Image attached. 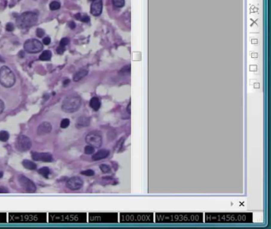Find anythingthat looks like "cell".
<instances>
[{
    "label": "cell",
    "instance_id": "obj_5",
    "mask_svg": "<svg viewBox=\"0 0 271 229\" xmlns=\"http://www.w3.org/2000/svg\"><path fill=\"white\" fill-rule=\"evenodd\" d=\"M120 223L125 224H148L153 222V213H120Z\"/></svg>",
    "mask_w": 271,
    "mask_h": 229
},
{
    "label": "cell",
    "instance_id": "obj_3",
    "mask_svg": "<svg viewBox=\"0 0 271 229\" xmlns=\"http://www.w3.org/2000/svg\"><path fill=\"white\" fill-rule=\"evenodd\" d=\"M45 213H9L10 223H27V224H43L46 223Z\"/></svg>",
    "mask_w": 271,
    "mask_h": 229
},
{
    "label": "cell",
    "instance_id": "obj_31",
    "mask_svg": "<svg viewBox=\"0 0 271 229\" xmlns=\"http://www.w3.org/2000/svg\"><path fill=\"white\" fill-rule=\"evenodd\" d=\"M70 124V120L68 119H63L61 122H60V127L63 128V129H65V128H67Z\"/></svg>",
    "mask_w": 271,
    "mask_h": 229
},
{
    "label": "cell",
    "instance_id": "obj_44",
    "mask_svg": "<svg viewBox=\"0 0 271 229\" xmlns=\"http://www.w3.org/2000/svg\"><path fill=\"white\" fill-rule=\"evenodd\" d=\"M19 56H20V57H24V54L22 53V51L19 53Z\"/></svg>",
    "mask_w": 271,
    "mask_h": 229
},
{
    "label": "cell",
    "instance_id": "obj_24",
    "mask_svg": "<svg viewBox=\"0 0 271 229\" xmlns=\"http://www.w3.org/2000/svg\"><path fill=\"white\" fill-rule=\"evenodd\" d=\"M38 174H41L42 176H43L45 178H49V174H50V169L48 167L45 166L42 167L41 169H38Z\"/></svg>",
    "mask_w": 271,
    "mask_h": 229
},
{
    "label": "cell",
    "instance_id": "obj_38",
    "mask_svg": "<svg viewBox=\"0 0 271 229\" xmlns=\"http://www.w3.org/2000/svg\"><path fill=\"white\" fill-rule=\"evenodd\" d=\"M50 42H51V39H50V37H45L43 38V44L45 45V46H48V45L50 44Z\"/></svg>",
    "mask_w": 271,
    "mask_h": 229
},
{
    "label": "cell",
    "instance_id": "obj_37",
    "mask_svg": "<svg viewBox=\"0 0 271 229\" xmlns=\"http://www.w3.org/2000/svg\"><path fill=\"white\" fill-rule=\"evenodd\" d=\"M65 47H63V46H59L57 48V53L58 54H60V55L65 53Z\"/></svg>",
    "mask_w": 271,
    "mask_h": 229
},
{
    "label": "cell",
    "instance_id": "obj_30",
    "mask_svg": "<svg viewBox=\"0 0 271 229\" xmlns=\"http://www.w3.org/2000/svg\"><path fill=\"white\" fill-rule=\"evenodd\" d=\"M113 4L115 7L121 8L125 5V0H113Z\"/></svg>",
    "mask_w": 271,
    "mask_h": 229
},
{
    "label": "cell",
    "instance_id": "obj_40",
    "mask_svg": "<svg viewBox=\"0 0 271 229\" xmlns=\"http://www.w3.org/2000/svg\"><path fill=\"white\" fill-rule=\"evenodd\" d=\"M130 70V65H127L125 67H123L122 69H121L120 72H129Z\"/></svg>",
    "mask_w": 271,
    "mask_h": 229
},
{
    "label": "cell",
    "instance_id": "obj_36",
    "mask_svg": "<svg viewBox=\"0 0 271 229\" xmlns=\"http://www.w3.org/2000/svg\"><path fill=\"white\" fill-rule=\"evenodd\" d=\"M14 25L11 23V22H9V23L7 24L6 30H7L8 32H11V31L14 30Z\"/></svg>",
    "mask_w": 271,
    "mask_h": 229
},
{
    "label": "cell",
    "instance_id": "obj_2",
    "mask_svg": "<svg viewBox=\"0 0 271 229\" xmlns=\"http://www.w3.org/2000/svg\"><path fill=\"white\" fill-rule=\"evenodd\" d=\"M202 213H156L155 220L160 224H198L202 223Z\"/></svg>",
    "mask_w": 271,
    "mask_h": 229
},
{
    "label": "cell",
    "instance_id": "obj_42",
    "mask_svg": "<svg viewBox=\"0 0 271 229\" xmlns=\"http://www.w3.org/2000/svg\"><path fill=\"white\" fill-rule=\"evenodd\" d=\"M68 25H69V27L71 28V29H74V28L76 27V24H75V22H69Z\"/></svg>",
    "mask_w": 271,
    "mask_h": 229
},
{
    "label": "cell",
    "instance_id": "obj_16",
    "mask_svg": "<svg viewBox=\"0 0 271 229\" xmlns=\"http://www.w3.org/2000/svg\"><path fill=\"white\" fill-rule=\"evenodd\" d=\"M53 130V126L49 122H43L37 127V134L38 135H45L50 133Z\"/></svg>",
    "mask_w": 271,
    "mask_h": 229
},
{
    "label": "cell",
    "instance_id": "obj_23",
    "mask_svg": "<svg viewBox=\"0 0 271 229\" xmlns=\"http://www.w3.org/2000/svg\"><path fill=\"white\" fill-rule=\"evenodd\" d=\"M52 57V53L51 51L49 50H45L43 51L42 53L40 55L39 60H49Z\"/></svg>",
    "mask_w": 271,
    "mask_h": 229
},
{
    "label": "cell",
    "instance_id": "obj_34",
    "mask_svg": "<svg viewBox=\"0 0 271 229\" xmlns=\"http://www.w3.org/2000/svg\"><path fill=\"white\" fill-rule=\"evenodd\" d=\"M7 216L6 213H0V223L3 224V223H7Z\"/></svg>",
    "mask_w": 271,
    "mask_h": 229
},
{
    "label": "cell",
    "instance_id": "obj_43",
    "mask_svg": "<svg viewBox=\"0 0 271 229\" xmlns=\"http://www.w3.org/2000/svg\"><path fill=\"white\" fill-rule=\"evenodd\" d=\"M69 83H70V81L68 80V79L65 80V81H64V86H67Z\"/></svg>",
    "mask_w": 271,
    "mask_h": 229
},
{
    "label": "cell",
    "instance_id": "obj_17",
    "mask_svg": "<svg viewBox=\"0 0 271 229\" xmlns=\"http://www.w3.org/2000/svg\"><path fill=\"white\" fill-rule=\"evenodd\" d=\"M103 2L102 0H95L93 1L91 6V13L93 16H99L102 13Z\"/></svg>",
    "mask_w": 271,
    "mask_h": 229
},
{
    "label": "cell",
    "instance_id": "obj_13",
    "mask_svg": "<svg viewBox=\"0 0 271 229\" xmlns=\"http://www.w3.org/2000/svg\"><path fill=\"white\" fill-rule=\"evenodd\" d=\"M85 141L88 145H91V146L96 147V148L100 147L102 146L103 143L102 136L100 134L95 133V132H91V133L87 134V136L85 138Z\"/></svg>",
    "mask_w": 271,
    "mask_h": 229
},
{
    "label": "cell",
    "instance_id": "obj_7",
    "mask_svg": "<svg viewBox=\"0 0 271 229\" xmlns=\"http://www.w3.org/2000/svg\"><path fill=\"white\" fill-rule=\"evenodd\" d=\"M81 106V99L79 95H68L62 103V111L66 113H73L80 109Z\"/></svg>",
    "mask_w": 271,
    "mask_h": 229
},
{
    "label": "cell",
    "instance_id": "obj_45",
    "mask_svg": "<svg viewBox=\"0 0 271 229\" xmlns=\"http://www.w3.org/2000/svg\"><path fill=\"white\" fill-rule=\"evenodd\" d=\"M0 62H2V63L5 62V60H3V59H2V57H1V56H0Z\"/></svg>",
    "mask_w": 271,
    "mask_h": 229
},
{
    "label": "cell",
    "instance_id": "obj_11",
    "mask_svg": "<svg viewBox=\"0 0 271 229\" xmlns=\"http://www.w3.org/2000/svg\"><path fill=\"white\" fill-rule=\"evenodd\" d=\"M24 49L29 53H37L43 49V45L39 40L28 39L24 43Z\"/></svg>",
    "mask_w": 271,
    "mask_h": 229
},
{
    "label": "cell",
    "instance_id": "obj_35",
    "mask_svg": "<svg viewBox=\"0 0 271 229\" xmlns=\"http://www.w3.org/2000/svg\"><path fill=\"white\" fill-rule=\"evenodd\" d=\"M36 34H37V36L38 37H43L45 35V31L42 29H41V28H38L36 30Z\"/></svg>",
    "mask_w": 271,
    "mask_h": 229
},
{
    "label": "cell",
    "instance_id": "obj_47",
    "mask_svg": "<svg viewBox=\"0 0 271 229\" xmlns=\"http://www.w3.org/2000/svg\"><path fill=\"white\" fill-rule=\"evenodd\" d=\"M89 1H92V2H93V1H95V0H89Z\"/></svg>",
    "mask_w": 271,
    "mask_h": 229
},
{
    "label": "cell",
    "instance_id": "obj_1",
    "mask_svg": "<svg viewBox=\"0 0 271 229\" xmlns=\"http://www.w3.org/2000/svg\"><path fill=\"white\" fill-rule=\"evenodd\" d=\"M205 221L209 224H250L253 221V215L247 213H206Z\"/></svg>",
    "mask_w": 271,
    "mask_h": 229
},
{
    "label": "cell",
    "instance_id": "obj_29",
    "mask_svg": "<svg viewBox=\"0 0 271 229\" xmlns=\"http://www.w3.org/2000/svg\"><path fill=\"white\" fill-rule=\"evenodd\" d=\"M84 153L86 154H92L93 153H95V147L91 145H88L84 147Z\"/></svg>",
    "mask_w": 271,
    "mask_h": 229
},
{
    "label": "cell",
    "instance_id": "obj_19",
    "mask_svg": "<svg viewBox=\"0 0 271 229\" xmlns=\"http://www.w3.org/2000/svg\"><path fill=\"white\" fill-rule=\"evenodd\" d=\"M91 123V119L88 117L86 116H80L79 118L77 119V127H88L90 125Z\"/></svg>",
    "mask_w": 271,
    "mask_h": 229
},
{
    "label": "cell",
    "instance_id": "obj_4",
    "mask_svg": "<svg viewBox=\"0 0 271 229\" xmlns=\"http://www.w3.org/2000/svg\"><path fill=\"white\" fill-rule=\"evenodd\" d=\"M49 221L59 224H81L87 222V215L86 213H49Z\"/></svg>",
    "mask_w": 271,
    "mask_h": 229
},
{
    "label": "cell",
    "instance_id": "obj_25",
    "mask_svg": "<svg viewBox=\"0 0 271 229\" xmlns=\"http://www.w3.org/2000/svg\"><path fill=\"white\" fill-rule=\"evenodd\" d=\"M75 18L77 19H78V20H80V21L83 22H88L90 21V19H89V17H88V15H86V14L82 15V14H80V13L76 14V15H75Z\"/></svg>",
    "mask_w": 271,
    "mask_h": 229
},
{
    "label": "cell",
    "instance_id": "obj_27",
    "mask_svg": "<svg viewBox=\"0 0 271 229\" xmlns=\"http://www.w3.org/2000/svg\"><path fill=\"white\" fill-rule=\"evenodd\" d=\"M60 3L58 1H54L49 4V8L51 10H57L60 9Z\"/></svg>",
    "mask_w": 271,
    "mask_h": 229
},
{
    "label": "cell",
    "instance_id": "obj_22",
    "mask_svg": "<svg viewBox=\"0 0 271 229\" xmlns=\"http://www.w3.org/2000/svg\"><path fill=\"white\" fill-rule=\"evenodd\" d=\"M22 164L24 166V168L30 169V170H34V169H36V168H37L36 163L33 162V161H30V160L24 159L22 161Z\"/></svg>",
    "mask_w": 271,
    "mask_h": 229
},
{
    "label": "cell",
    "instance_id": "obj_46",
    "mask_svg": "<svg viewBox=\"0 0 271 229\" xmlns=\"http://www.w3.org/2000/svg\"><path fill=\"white\" fill-rule=\"evenodd\" d=\"M2 176H3V172H2V171H0V178H2Z\"/></svg>",
    "mask_w": 271,
    "mask_h": 229
},
{
    "label": "cell",
    "instance_id": "obj_8",
    "mask_svg": "<svg viewBox=\"0 0 271 229\" xmlns=\"http://www.w3.org/2000/svg\"><path fill=\"white\" fill-rule=\"evenodd\" d=\"M15 76L9 67L6 65L0 68V84L5 88H11L15 84Z\"/></svg>",
    "mask_w": 271,
    "mask_h": 229
},
{
    "label": "cell",
    "instance_id": "obj_26",
    "mask_svg": "<svg viewBox=\"0 0 271 229\" xmlns=\"http://www.w3.org/2000/svg\"><path fill=\"white\" fill-rule=\"evenodd\" d=\"M10 138V134L6 131H0V141L7 142Z\"/></svg>",
    "mask_w": 271,
    "mask_h": 229
},
{
    "label": "cell",
    "instance_id": "obj_39",
    "mask_svg": "<svg viewBox=\"0 0 271 229\" xmlns=\"http://www.w3.org/2000/svg\"><path fill=\"white\" fill-rule=\"evenodd\" d=\"M9 189L5 186H0V193H8Z\"/></svg>",
    "mask_w": 271,
    "mask_h": 229
},
{
    "label": "cell",
    "instance_id": "obj_33",
    "mask_svg": "<svg viewBox=\"0 0 271 229\" xmlns=\"http://www.w3.org/2000/svg\"><path fill=\"white\" fill-rule=\"evenodd\" d=\"M69 42H70L69 39H68V37H64V38H62V39L60 40V46L65 47L66 46H68V45L69 44Z\"/></svg>",
    "mask_w": 271,
    "mask_h": 229
},
{
    "label": "cell",
    "instance_id": "obj_10",
    "mask_svg": "<svg viewBox=\"0 0 271 229\" xmlns=\"http://www.w3.org/2000/svg\"><path fill=\"white\" fill-rule=\"evenodd\" d=\"M15 148L19 152H26L30 151L31 146H32V141L31 139L26 135L21 134L18 136L15 141Z\"/></svg>",
    "mask_w": 271,
    "mask_h": 229
},
{
    "label": "cell",
    "instance_id": "obj_18",
    "mask_svg": "<svg viewBox=\"0 0 271 229\" xmlns=\"http://www.w3.org/2000/svg\"><path fill=\"white\" fill-rule=\"evenodd\" d=\"M110 154V151L106 150V149H103V150H100V151H98L97 152L95 153V154H93L92 157V159L93 161H100V160H102L103 158H106Z\"/></svg>",
    "mask_w": 271,
    "mask_h": 229
},
{
    "label": "cell",
    "instance_id": "obj_12",
    "mask_svg": "<svg viewBox=\"0 0 271 229\" xmlns=\"http://www.w3.org/2000/svg\"><path fill=\"white\" fill-rule=\"evenodd\" d=\"M19 182L21 185V187L26 192H35L37 190V187L32 181L29 179L28 178H26L24 175H19L18 178Z\"/></svg>",
    "mask_w": 271,
    "mask_h": 229
},
{
    "label": "cell",
    "instance_id": "obj_41",
    "mask_svg": "<svg viewBox=\"0 0 271 229\" xmlns=\"http://www.w3.org/2000/svg\"><path fill=\"white\" fill-rule=\"evenodd\" d=\"M5 109V104L4 102L2 101V100H0V114L2 113Z\"/></svg>",
    "mask_w": 271,
    "mask_h": 229
},
{
    "label": "cell",
    "instance_id": "obj_21",
    "mask_svg": "<svg viewBox=\"0 0 271 229\" xmlns=\"http://www.w3.org/2000/svg\"><path fill=\"white\" fill-rule=\"evenodd\" d=\"M88 70L86 69H80L79 70L78 72H77L73 75V81L75 82H77V81H80L81 79H83L84 76H87L88 74Z\"/></svg>",
    "mask_w": 271,
    "mask_h": 229
},
{
    "label": "cell",
    "instance_id": "obj_28",
    "mask_svg": "<svg viewBox=\"0 0 271 229\" xmlns=\"http://www.w3.org/2000/svg\"><path fill=\"white\" fill-rule=\"evenodd\" d=\"M100 169L103 174H108L111 172V167L107 164H101L100 166Z\"/></svg>",
    "mask_w": 271,
    "mask_h": 229
},
{
    "label": "cell",
    "instance_id": "obj_9",
    "mask_svg": "<svg viewBox=\"0 0 271 229\" xmlns=\"http://www.w3.org/2000/svg\"><path fill=\"white\" fill-rule=\"evenodd\" d=\"M37 14H35L33 12H25L23 14H22L16 20L17 25L21 29L31 27L37 23Z\"/></svg>",
    "mask_w": 271,
    "mask_h": 229
},
{
    "label": "cell",
    "instance_id": "obj_15",
    "mask_svg": "<svg viewBox=\"0 0 271 229\" xmlns=\"http://www.w3.org/2000/svg\"><path fill=\"white\" fill-rule=\"evenodd\" d=\"M31 157H32V159L34 161H40V162H51L54 161L53 155L50 153H38L34 151V152L31 153Z\"/></svg>",
    "mask_w": 271,
    "mask_h": 229
},
{
    "label": "cell",
    "instance_id": "obj_6",
    "mask_svg": "<svg viewBox=\"0 0 271 229\" xmlns=\"http://www.w3.org/2000/svg\"><path fill=\"white\" fill-rule=\"evenodd\" d=\"M118 220L117 213H89L88 221L95 224H114Z\"/></svg>",
    "mask_w": 271,
    "mask_h": 229
},
{
    "label": "cell",
    "instance_id": "obj_20",
    "mask_svg": "<svg viewBox=\"0 0 271 229\" xmlns=\"http://www.w3.org/2000/svg\"><path fill=\"white\" fill-rule=\"evenodd\" d=\"M89 105L94 111H98L101 107V102H100V100L99 98L95 96V97H92L91 99Z\"/></svg>",
    "mask_w": 271,
    "mask_h": 229
},
{
    "label": "cell",
    "instance_id": "obj_14",
    "mask_svg": "<svg viewBox=\"0 0 271 229\" xmlns=\"http://www.w3.org/2000/svg\"><path fill=\"white\" fill-rule=\"evenodd\" d=\"M83 181L80 177L74 176L68 179L66 181V187L71 190H78L83 186Z\"/></svg>",
    "mask_w": 271,
    "mask_h": 229
},
{
    "label": "cell",
    "instance_id": "obj_32",
    "mask_svg": "<svg viewBox=\"0 0 271 229\" xmlns=\"http://www.w3.org/2000/svg\"><path fill=\"white\" fill-rule=\"evenodd\" d=\"M81 174L84 175V176L92 177L95 174V172L92 169H86V170H83V171L81 172Z\"/></svg>",
    "mask_w": 271,
    "mask_h": 229
}]
</instances>
